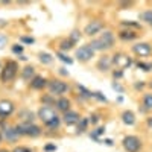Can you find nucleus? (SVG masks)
<instances>
[{"label":"nucleus","instance_id":"37998d69","mask_svg":"<svg viewBox=\"0 0 152 152\" xmlns=\"http://www.w3.org/2000/svg\"><path fill=\"white\" fill-rule=\"evenodd\" d=\"M0 152H9V151H6V149H0Z\"/></svg>","mask_w":152,"mask_h":152},{"label":"nucleus","instance_id":"20e7f679","mask_svg":"<svg viewBox=\"0 0 152 152\" xmlns=\"http://www.w3.org/2000/svg\"><path fill=\"white\" fill-rule=\"evenodd\" d=\"M15 129L20 135H28V137H38L41 134V128L34 123H20L15 126Z\"/></svg>","mask_w":152,"mask_h":152},{"label":"nucleus","instance_id":"412c9836","mask_svg":"<svg viewBox=\"0 0 152 152\" xmlns=\"http://www.w3.org/2000/svg\"><path fill=\"white\" fill-rule=\"evenodd\" d=\"M88 123H90V120H88L87 117H81V120H79V123H78V132H79V134L87 129Z\"/></svg>","mask_w":152,"mask_h":152},{"label":"nucleus","instance_id":"393cba45","mask_svg":"<svg viewBox=\"0 0 152 152\" xmlns=\"http://www.w3.org/2000/svg\"><path fill=\"white\" fill-rule=\"evenodd\" d=\"M102 134H105V126H100V128H97L94 132H91V138L99 142V135H102Z\"/></svg>","mask_w":152,"mask_h":152},{"label":"nucleus","instance_id":"b1692460","mask_svg":"<svg viewBox=\"0 0 152 152\" xmlns=\"http://www.w3.org/2000/svg\"><path fill=\"white\" fill-rule=\"evenodd\" d=\"M40 61L43 62V64H50V62L53 61V58H52V55H49V53H40Z\"/></svg>","mask_w":152,"mask_h":152},{"label":"nucleus","instance_id":"a19ab883","mask_svg":"<svg viewBox=\"0 0 152 152\" xmlns=\"http://www.w3.org/2000/svg\"><path fill=\"white\" fill-rule=\"evenodd\" d=\"M104 143H105V145H108V146H113V140H110V138H107V140H104Z\"/></svg>","mask_w":152,"mask_h":152},{"label":"nucleus","instance_id":"58836bf2","mask_svg":"<svg viewBox=\"0 0 152 152\" xmlns=\"http://www.w3.org/2000/svg\"><path fill=\"white\" fill-rule=\"evenodd\" d=\"M5 43H6V38L2 35V37H0V49H2V47L5 46Z\"/></svg>","mask_w":152,"mask_h":152},{"label":"nucleus","instance_id":"2eb2a0df","mask_svg":"<svg viewBox=\"0 0 152 152\" xmlns=\"http://www.w3.org/2000/svg\"><path fill=\"white\" fill-rule=\"evenodd\" d=\"M47 85V81L46 78H43V76H35V78L31 81V87L35 88V90H41V88H44Z\"/></svg>","mask_w":152,"mask_h":152},{"label":"nucleus","instance_id":"bb28decb","mask_svg":"<svg viewBox=\"0 0 152 152\" xmlns=\"http://www.w3.org/2000/svg\"><path fill=\"white\" fill-rule=\"evenodd\" d=\"M58 58L62 61V62H67V64H72L73 62V59L72 58H69L67 55H64V53H58Z\"/></svg>","mask_w":152,"mask_h":152},{"label":"nucleus","instance_id":"a18cd8bd","mask_svg":"<svg viewBox=\"0 0 152 152\" xmlns=\"http://www.w3.org/2000/svg\"><path fill=\"white\" fill-rule=\"evenodd\" d=\"M0 66H2V64H0Z\"/></svg>","mask_w":152,"mask_h":152},{"label":"nucleus","instance_id":"f8f14e48","mask_svg":"<svg viewBox=\"0 0 152 152\" xmlns=\"http://www.w3.org/2000/svg\"><path fill=\"white\" fill-rule=\"evenodd\" d=\"M81 120V116H79V113H76V111H67L64 113V123L72 126V125H78Z\"/></svg>","mask_w":152,"mask_h":152},{"label":"nucleus","instance_id":"79ce46f5","mask_svg":"<svg viewBox=\"0 0 152 152\" xmlns=\"http://www.w3.org/2000/svg\"><path fill=\"white\" fill-rule=\"evenodd\" d=\"M18 58H20V59H21V61H26V59H28V58H26V56H23V55H20V56H18Z\"/></svg>","mask_w":152,"mask_h":152},{"label":"nucleus","instance_id":"cd10ccee","mask_svg":"<svg viewBox=\"0 0 152 152\" xmlns=\"http://www.w3.org/2000/svg\"><path fill=\"white\" fill-rule=\"evenodd\" d=\"M93 97H96L97 100H100V102H107V97L100 93V91H96V93H93Z\"/></svg>","mask_w":152,"mask_h":152},{"label":"nucleus","instance_id":"4be33fe9","mask_svg":"<svg viewBox=\"0 0 152 152\" xmlns=\"http://www.w3.org/2000/svg\"><path fill=\"white\" fill-rule=\"evenodd\" d=\"M143 107H145V110H152V93L145 94V97H143Z\"/></svg>","mask_w":152,"mask_h":152},{"label":"nucleus","instance_id":"1a4fd4ad","mask_svg":"<svg viewBox=\"0 0 152 152\" xmlns=\"http://www.w3.org/2000/svg\"><path fill=\"white\" fill-rule=\"evenodd\" d=\"M132 52L137 56H149L152 53V46L149 43H138L132 46Z\"/></svg>","mask_w":152,"mask_h":152},{"label":"nucleus","instance_id":"c85d7f7f","mask_svg":"<svg viewBox=\"0 0 152 152\" xmlns=\"http://www.w3.org/2000/svg\"><path fill=\"white\" fill-rule=\"evenodd\" d=\"M12 152H32V149L31 148H26V146H17V148H14V151Z\"/></svg>","mask_w":152,"mask_h":152},{"label":"nucleus","instance_id":"dca6fc26","mask_svg":"<svg viewBox=\"0 0 152 152\" xmlns=\"http://www.w3.org/2000/svg\"><path fill=\"white\" fill-rule=\"evenodd\" d=\"M122 120H123L125 125H128V126L134 125V123H135V116H134V113L129 111V110L123 111V113H122Z\"/></svg>","mask_w":152,"mask_h":152},{"label":"nucleus","instance_id":"39448f33","mask_svg":"<svg viewBox=\"0 0 152 152\" xmlns=\"http://www.w3.org/2000/svg\"><path fill=\"white\" fill-rule=\"evenodd\" d=\"M123 148L128 152H138V149L142 148V142L135 135H128L123 138Z\"/></svg>","mask_w":152,"mask_h":152},{"label":"nucleus","instance_id":"72a5a7b5","mask_svg":"<svg viewBox=\"0 0 152 152\" xmlns=\"http://www.w3.org/2000/svg\"><path fill=\"white\" fill-rule=\"evenodd\" d=\"M21 41L23 43H28V44H34V38H31V37H21Z\"/></svg>","mask_w":152,"mask_h":152},{"label":"nucleus","instance_id":"a878e982","mask_svg":"<svg viewBox=\"0 0 152 152\" xmlns=\"http://www.w3.org/2000/svg\"><path fill=\"white\" fill-rule=\"evenodd\" d=\"M69 40L75 44V43H78L79 40H81V32L79 31H73L72 34H70V38H69Z\"/></svg>","mask_w":152,"mask_h":152},{"label":"nucleus","instance_id":"2f4dec72","mask_svg":"<svg viewBox=\"0 0 152 152\" xmlns=\"http://www.w3.org/2000/svg\"><path fill=\"white\" fill-rule=\"evenodd\" d=\"M122 24L123 26H131V28H140V24L135 23V21H123Z\"/></svg>","mask_w":152,"mask_h":152},{"label":"nucleus","instance_id":"c756f323","mask_svg":"<svg viewBox=\"0 0 152 152\" xmlns=\"http://www.w3.org/2000/svg\"><path fill=\"white\" fill-rule=\"evenodd\" d=\"M78 88H79V91H82V93H84V96H85V97H93V93H91V91H88V90H87L85 87L79 85Z\"/></svg>","mask_w":152,"mask_h":152},{"label":"nucleus","instance_id":"6ab92c4d","mask_svg":"<svg viewBox=\"0 0 152 152\" xmlns=\"http://www.w3.org/2000/svg\"><path fill=\"white\" fill-rule=\"evenodd\" d=\"M119 38H120V40H123V41H132V40H135V38H137V34L134 31H122L119 34Z\"/></svg>","mask_w":152,"mask_h":152},{"label":"nucleus","instance_id":"f257e3e1","mask_svg":"<svg viewBox=\"0 0 152 152\" xmlns=\"http://www.w3.org/2000/svg\"><path fill=\"white\" fill-rule=\"evenodd\" d=\"M38 117H40V120L50 129H56L59 126V123H61L56 111L49 105H44V107H41L40 110H38Z\"/></svg>","mask_w":152,"mask_h":152},{"label":"nucleus","instance_id":"f704fd0d","mask_svg":"<svg viewBox=\"0 0 152 152\" xmlns=\"http://www.w3.org/2000/svg\"><path fill=\"white\" fill-rule=\"evenodd\" d=\"M97 122H99V116H97V114H93V116L90 117V123L91 125H96Z\"/></svg>","mask_w":152,"mask_h":152},{"label":"nucleus","instance_id":"ea45409f","mask_svg":"<svg viewBox=\"0 0 152 152\" xmlns=\"http://www.w3.org/2000/svg\"><path fill=\"white\" fill-rule=\"evenodd\" d=\"M146 123H148V128H149V129H152V117H148Z\"/></svg>","mask_w":152,"mask_h":152},{"label":"nucleus","instance_id":"e433bc0d","mask_svg":"<svg viewBox=\"0 0 152 152\" xmlns=\"http://www.w3.org/2000/svg\"><path fill=\"white\" fill-rule=\"evenodd\" d=\"M113 88H114V90H117V91H120V93L123 91V88H122L119 84H113Z\"/></svg>","mask_w":152,"mask_h":152},{"label":"nucleus","instance_id":"aec40b11","mask_svg":"<svg viewBox=\"0 0 152 152\" xmlns=\"http://www.w3.org/2000/svg\"><path fill=\"white\" fill-rule=\"evenodd\" d=\"M140 20L145 21L146 24L152 26V9H148V11H143L140 14Z\"/></svg>","mask_w":152,"mask_h":152},{"label":"nucleus","instance_id":"9b49d317","mask_svg":"<svg viewBox=\"0 0 152 152\" xmlns=\"http://www.w3.org/2000/svg\"><path fill=\"white\" fill-rule=\"evenodd\" d=\"M14 110H15V107H14V104H12L11 100H6V99L0 100V116L2 117L11 116V114L14 113Z\"/></svg>","mask_w":152,"mask_h":152},{"label":"nucleus","instance_id":"9d476101","mask_svg":"<svg viewBox=\"0 0 152 152\" xmlns=\"http://www.w3.org/2000/svg\"><path fill=\"white\" fill-rule=\"evenodd\" d=\"M102 28H104V23H102V21H100V20H93V21H90V23L85 26L84 32H85L87 35L93 37V35H96V34H99L100 31H102Z\"/></svg>","mask_w":152,"mask_h":152},{"label":"nucleus","instance_id":"c03bdc74","mask_svg":"<svg viewBox=\"0 0 152 152\" xmlns=\"http://www.w3.org/2000/svg\"><path fill=\"white\" fill-rule=\"evenodd\" d=\"M0 140H2V135H0Z\"/></svg>","mask_w":152,"mask_h":152},{"label":"nucleus","instance_id":"c9c22d12","mask_svg":"<svg viewBox=\"0 0 152 152\" xmlns=\"http://www.w3.org/2000/svg\"><path fill=\"white\" fill-rule=\"evenodd\" d=\"M44 151H47V152H50V151H56V146H55V145H46Z\"/></svg>","mask_w":152,"mask_h":152},{"label":"nucleus","instance_id":"ddd939ff","mask_svg":"<svg viewBox=\"0 0 152 152\" xmlns=\"http://www.w3.org/2000/svg\"><path fill=\"white\" fill-rule=\"evenodd\" d=\"M111 66H113V58L108 56V55H104L102 58L97 61V69H99L100 72H107V70H110Z\"/></svg>","mask_w":152,"mask_h":152},{"label":"nucleus","instance_id":"423d86ee","mask_svg":"<svg viewBox=\"0 0 152 152\" xmlns=\"http://www.w3.org/2000/svg\"><path fill=\"white\" fill-rule=\"evenodd\" d=\"M93 56H94V50H93V47L90 44H84V46H81L78 50H76V58H78L81 62L90 61Z\"/></svg>","mask_w":152,"mask_h":152},{"label":"nucleus","instance_id":"473e14b6","mask_svg":"<svg viewBox=\"0 0 152 152\" xmlns=\"http://www.w3.org/2000/svg\"><path fill=\"white\" fill-rule=\"evenodd\" d=\"M12 52H14V53H21V52H23V46L14 44V46H12Z\"/></svg>","mask_w":152,"mask_h":152},{"label":"nucleus","instance_id":"f3484780","mask_svg":"<svg viewBox=\"0 0 152 152\" xmlns=\"http://www.w3.org/2000/svg\"><path fill=\"white\" fill-rule=\"evenodd\" d=\"M21 78L24 81H32L35 78V69L32 66H26L23 69V72H21Z\"/></svg>","mask_w":152,"mask_h":152},{"label":"nucleus","instance_id":"5701e85b","mask_svg":"<svg viewBox=\"0 0 152 152\" xmlns=\"http://www.w3.org/2000/svg\"><path fill=\"white\" fill-rule=\"evenodd\" d=\"M73 47V43L70 40H62L61 44H59V49L62 50V52H66V50H70Z\"/></svg>","mask_w":152,"mask_h":152},{"label":"nucleus","instance_id":"7c9ffc66","mask_svg":"<svg viewBox=\"0 0 152 152\" xmlns=\"http://www.w3.org/2000/svg\"><path fill=\"white\" fill-rule=\"evenodd\" d=\"M138 67H140V69H143L145 72H149L151 69H152V64H145V62H138V64H137Z\"/></svg>","mask_w":152,"mask_h":152},{"label":"nucleus","instance_id":"a211bd4d","mask_svg":"<svg viewBox=\"0 0 152 152\" xmlns=\"http://www.w3.org/2000/svg\"><path fill=\"white\" fill-rule=\"evenodd\" d=\"M70 100L67 99V97H61V99H58L56 100V108L59 110V111H64V113H67V111H70Z\"/></svg>","mask_w":152,"mask_h":152},{"label":"nucleus","instance_id":"0eeeda50","mask_svg":"<svg viewBox=\"0 0 152 152\" xmlns=\"http://www.w3.org/2000/svg\"><path fill=\"white\" fill-rule=\"evenodd\" d=\"M49 87V91L50 94H62V93H66L69 90V85L66 82H62L59 79H53V81H50L47 84Z\"/></svg>","mask_w":152,"mask_h":152},{"label":"nucleus","instance_id":"4c0bfd02","mask_svg":"<svg viewBox=\"0 0 152 152\" xmlns=\"http://www.w3.org/2000/svg\"><path fill=\"white\" fill-rule=\"evenodd\" d=\"M113 76H114V78H122V76H123V72H120V70H119V72H114Z\"/></svg>","mask_w":152,"mask_h":152},{"label":"nucleus","instance_id":"f03ea898","mask_svg":"<svg viewBox=\"0 0 152 152\" xmlns=\"http://www.w3.org/2000/svg\"><path fill=\"white\" fill-rule=\"evenodd\" d=\"M114 44V35L111 31H105L102 35H100V38H97V40H93L90 43V46L93 47V50L96 52V50H105V49H110L113 47Z\"/></svg>","mask_w":152,"mask_h":152},{"label":"nucleus","instance_id":"6e6552de","mask_svg":"<svg viewBox=\"0 0 152 152\" xmlns=\"http://www.w3.org/2000/svg\"><path fill=\"white\" fill-rule=\"evenodd\" d=\"M113 64H116V67L119 70H123V69H128L131 64H132V61L128 55H125V53H117V55H114L113 56Z\"/></svg>","mask_w":152,"mask_h":152},{"label":"nucleus","instance_id":"4468645a","mask_svg":"<svg viewBox=\"0 0 152 152\" xmlns=\"http://www.w3.org/2000/svg\"><path fill=\"white\" fill-rule=\"evenodd\" d=\"M3 137L6 138V140H9V142H15L17 138L20 137V134L17 132V129H15V126L12 128V126H6V128H3Z\"/></svg>","mask_w":152,"mask_h":152},{"label":"nucleus","instance_id":"7ed1b4c3","mask_svg":"<svg viewBox=\"0 0 152 152\" xmlns=\"http://www.w3.org/2000/svg\"><path fill=\"white\" fill-rule=\"evenodd\" d=\"M18 73V64L15 61H6V64L2 70V75H0V79L3 82H12L15 79V76Z\"/></svg>","mask_w":152,"mask_h":152}]
</instances>
